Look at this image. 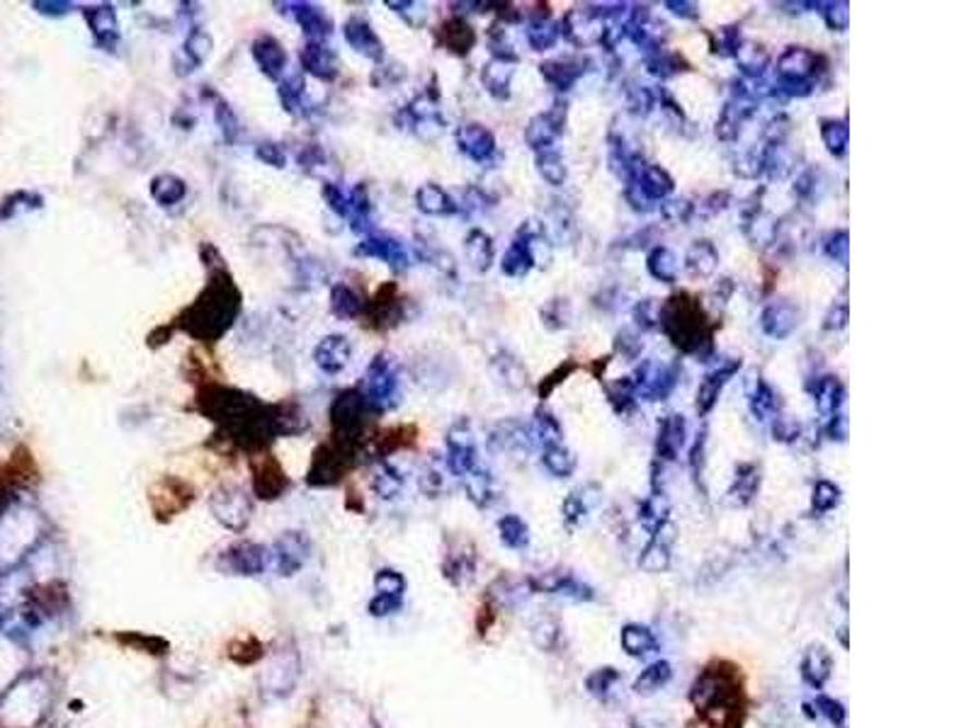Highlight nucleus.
Here are the masks:
<instances>
[{"label":"nucleus","instance_id":"nucleus-4","mask_svg":"<svg viewBox=\"0 0 971 728\" xmlns=\"http://www.w3.org/2000/svg\"><path fill=\"white\" fill-rule=\"evenodd\" d=\"M619 646L629 658H649L661 649L659 637L653 634L651 627L639 625V621H627L619 629Z\"/></svg>","mask_w":971,"mask_h":728},{"label":"nucleus","instance_id":"nucleus-2","mask_svg":"<svg viewBox=\"0 0 971 728\" xmlns=\"http://www.w3.org/2000/svg\"><path fill=\"white\" fill-rule=\"evenodd\" d=\"M530 588L534 595H554L576 605H588L598 600L595 590L571 573H546L542 578H532Z\"/></svg>","mask_w":971,"mask_h":728},{"label":"nucleus","instance_id":"nucleus-7","mask_svg":"<svg viewBox=\"0 0 971 728\" xmlns=\"http://www.w3.org/2000/svg\"><path fill=\"white\" fill-rule=\"evenodd\" d=\"M532 639L537 649L552 653L558 646V641H562V625H558V619L549 615L537 619L532 627Z\"/></svg>","mask_w":971,"mask_h":728},{"label":"nucleus","instance_id":"nucleus-9","mask_svg":"<svg viewBox=\"0 0 971 728\" xmlns=\"http://www.w3.org/2000/svg\"><path fill=\"white\" fill-rule=\"evenodd\" d=\"M503 540L508 542L511 546H523L525 542H527V534H525V527L517 522V520H508V522H503Z\"/></svg>","mask_w":971,"mask_h":728},{"label":"nucleus","instance_id":"nucleus-6","mask_svg":"<svg viewBox=\"0 0 971 728\" xmlns=\"http://www.w3.org/2000/svg\"><path fill=\"white\" fill-rule=\"evenodd\" d=\"M622 682V673L612 666L595 668L586 678V690L598 702H610L612 694L617 692V684Z\"/></svg>","mask_w":971,"mask_h":728},{"label":"nucleus","instance_id":"nucleus-8","mask_svg":"<svg viewBox=\"0 0 971 728\" xmlns=\"http://www.w3.org/2000/svg\"><path fill=\"white\" fill-rule=\"evenodd\" d=\"M814 706H816V714L821 716V719H826L833 728H846L848 710L840 700L828 698V694H816Z\"/></svg>","mask_w":971,"mask_h":728},{"label":"nucleus","instance_id":"nucleus-5","mask_svg":"<svg viewBox=\"0 0 971 728\" xmlns=\"http://www.w3.org/2000/svg\"><path fill=\"white\" fill-rule=\"evenodd\" d=\"M671 680H673V666H671V663L668 661H653L637 675V680H635V684H631V690H635V694H639V698H651V694H656V692H661L663 688H666Z\"/></svg>","mask_w":971,"mask_h":728},{"label":"nucleus","instance_id":"nucleus-3","mask_svg":"<svg viewBox=\"0 0 971 728\" xmlns=\"http://www.w3.org/2000/svg\"><path fill=\"white\" fill-rule=\"evenodd\" d=\"M833 670H836L833 653L823 646V643H811L799 663V675L804 684H809L811 690L821 692L833 678Z\"/></svg>","mask_w":971,"mask_h":728},{"label":"nucleus","instance_id":"nucleus-1","mask_svg":"<svg viewBox=\"0 0 971 728\" xmlns=\"http://www.w3.org/2000/svg\"><path fill=\"white\" fill-rule=\"evenodd\" d=\"M688 700L706 728H743L748 694L741 668L734 661L714 658L692 680Z\"/></svg>","mask_w":971,"mask_h":728}]
</instances>
